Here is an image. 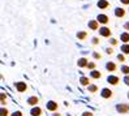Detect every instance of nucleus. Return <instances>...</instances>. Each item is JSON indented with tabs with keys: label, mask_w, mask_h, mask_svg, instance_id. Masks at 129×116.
<instances>
[{
	"label": "nucleus",
	"mask_w": 129,
	"mask_h": 116,
	"mask_svg": "<svg viewBox=\"0 0 129 116\" xmlns=\"http://www.w3.org/2000/svg\"><path fill=\"white\" fill-rule=\"evenodd\" d=\"M116 110L120 112V113H128L129 112V104H119L116 107Z\"/></svg>",
	"instance_id": "f257e3e1"
},
{
	"label": "nucleus",
	"mask_w": 129,
	"mask_h": 116,
	"mask_svg": "<svg viewBox=\"0 0 129 116\" xmlns=\"http://www.w3.org/2000/svg\"><path fill=\"white\" fill-rule=\"evenodd\" d=\"M99 33H101V35H103V37H111V30L107 29V27H102V29L99 30Z\"/></svg>",
	"instance_id": "f03ea898"
},
{
	"label": "nucleus",
	"mask_w": 129,
	"mask_h": 116,
	"mask_svg": "<svg viewBox=\"0 0 129 116\" xmlns=\"http://www.w3.org/2000/svg\"><path fill=\"white\" fill-rule=\"evenodd\" d=\"M98 22H101V24H107L108 17L106 16V14H99V16H98Z\"/></svg>",
	"instance_id": "7ed1b4c3"
},
{
	"label": "nucleus",
	"mask_w": 129,
	"mask_h": 116,
	"mask_svg": "<svg viewBox=\"0 0 129 116\" xmlns=\"http://www.w3.org/2000/svg\"><path fill=\"white\" fill-rule=\"evenodd\" d=\"M16 89H17L20 93L25 91V90H26V83H24V82H18V83H16Z\"/></svg>",
	"instance_id": "20e7f679"
},
{
	"label": "nucleus",
	"mask_w": 129,
	"mask_h": 116,
	"mask_svg": "<svg viewBox=\"0 0 129 116\" xmlns=\"http://www.w3.org/2000/svg\"><path fill=\"white\" fill-rule=\"evenodd\" d=\"M30 113H31V116H41L42 115V110H41L39 107H34Z\"/></svg>",
	"instance_id": "39448f33"
},
{
	"label": "nucleus",
	"mask_w": 129,
	"mask_h": 116,
	"mask_svg": "<svg viewBox=\"0 0 129 116\" xmlns=\"http://www.w3.org/2000/svg\"><path fill=\"white\" fill-rule=\"evenodd\" d=\"M111 95H112V91L110 89H103L102 90V97L103 98H111Z\"/></svg>",
	"instance_id": "423d86ee"
},
{
	"label": "nucleus",
	"mask_w": 129,
	"mask_h": 116,
	"mask_svg": "<svg viewBox=\"0 0 129 116\" xmlns=\"http://www.w3.org/2000/svg\"><path fill=\"white\" fill-rule=\"evenodd\" d=\"M47 110H50V111L57 110V104H56L55 102H48V103H47Z\"/></svg>",
	"instance_id": "0eeeda50"
},
{
	"label": "nucleus",
	"mask_w": 129,
	"mask_h": 116,
	"mask_svg": "<svg viewBox=\"0 0 129 116\" xmlns=\"http://www.w3.org/2000/svg\"><path fill=\"white\" fill-rule=\"evenodd\" d=\"M107 81L110 83H112V85H117L119 83V78H117V77H115V76H110L108 78H107Z\"/></svg>",
	"instance_id": "6e6552de"
},
{
	"label": "nucleus",
	"mask_w": 129,
	"mask_h": 116,
	"mask_svg": "<svg viewBox=\"0 0 129 116\" xmlns=\"http://www.w3.org/2000/svg\"><path fill=\"white\" fill-rule=\"evenodd\" d=\"M38 102H39V99H38L37 97H31V98H29V100H27V104L35 106V104H38Z\"/></svg>",
	"instance_id": "1a4fd4ad"
},
{
	"label": "nucleus",
	"mask_w": 129,
	"mask_h": 116,
	"mask_svg": "<svg viewBox=\"0 0 129 116\" xmlns=\"http://www.w3.org/2000/svg\"><path fill=\"white\" fill-rule=\"evenodd\" d=\"M98 7H99V8H102V9L107 8V7H108V2H107V0H99V3H98Z\"/></svg>",
	"instance_id": "9d476101"
},
{
	"label": "nucleus",
	"mask_w": 129,
	"mask_h": 116,
	"mask_svg": "<svg viewBox=\"0 0 129 116\" xmlns=\"http://www.w3.org/2000/svg\"><path fill=\"white\" fill-rule=\"evenodd\" d=\"M115 14H116L117 17H124V16H125V11H124L123 8H117L116 12H115Z\"/></svg>",
	"instance_id": "9b49d317"
},
{
	"label": "nucleus",
	"mask_w": 129,
	"mask_h": 116,
	"mask_svg": "<svg viewBox=\"0 0 129 116\" xmlns=\"http://www.w3.org/2000/svg\"><path fill=\"white\" fill-rule=\"evenodd\" d=\"M89 26H90V29L96 30L98 29V21H90L89 22Z\"/></svg>",
	"instance_id": "f8f14e48"
},
{
	"label": "nucleus",
	"mask_w": 129,
	"mask_h": 116,
	"mask_svg": "<svg viewBox=\"0 0 129 116\" xmlns=\"http://www.w3.org/2000/svg\"><path fill=\"white\" fill-rule=\"evenodd\" d=\"M86 65H87V60L86 59H80L78 60V67L82 68V67H86Z\"/></svg>",
	"instance_id": "ddd939ff"
},
{
	"label": "nucleus",
	"mask_w": 129,
	"mask_h": 116,
	"mask_svg": "<svg viewBox=\"0 0 129 116\" xmlns=\"http://www.w3.org/2000/svg\"><path fill=\"white\" fill-rule=\"evenodd\" d=\"M106 68H107V71H111V72H113V71H115V69H116V65L113 64V63H108V64H107V67H106Z\"/></svg>",
	"instance_id": "4468645a"
},
{
	"label": "nucleus",
	"mask_w": 129,
	"mask_h": 116,
	"mask_svg": "<svg viewBox=\"0 0 129 116\" xmlns=\"http://www.w3.org/2000/svg\"><path fill=\"white\" fill-rule=\"evenodd\" d=\"M91 77L93 78H101L102 74H101V72H98V71H93L91 72Z\"/></svg>",
	"instance_id": "2eb2a0df"
},
{
	"label": "nucleus",
	"mask_w": 129,
	"mask_h": 116,
	"mask_svg": "<svg viewBox=\"0 0 129 116\" xmlns=\"http://www.w3.org/2000/svg\"><path fill=\"white\" fill-rule=\"evenodd\" d=\"M80 82H81L82 85H85V86H86V85H89V83H90L89 78H86V77H82V78L80 80Z\"/></svg>",
	"instance_id": "dca6fc26"
},
{
	"label": "nucleus",
	"mask_w": 129,
	"mask_h": 116,
	"mask_svg": "<svg viewBox=\"0 0 129 116\" xmlns=\"http://www.w3.org/2000/svg\"><path fill=\"white\" fill-rule=\"evenodd\" d=\"M121 41H123V42H129V34L124 33L123 35H121Z\"/></svg>",
	"instance_id": "f3484780"
},
{
	"label": "nucleus",
	"mask_w": 129,
	"mask_h": 116,
	"mask_svg": "<svg viewBox=\"0 0 129 116\" xmlns=\"http://www.w3.org/2000/svg\"><path fill=\"white\" fill-rule=\"evenodd\" d=\"M121 51L124 53H129V44H124L123 47H121Z\"/></svg>",
	"instance_id": "a211bd4d"
},
{
	"label": "nucleus",
	"mask_w": 129,
	"mask_h": 116,
	"mask_svg": "<svg viewBox=\"0 0 129 116\" xmlns=\"http://www.w3.org/2000/svg\"><path fill=\"white\" fill-rule=\"evenodd\" d=\"M78 39H85V37H86V33L85 32H81V33H78Z\"/></svg>",
	"instance_id": "6ab92c4d"
},
{
	"label": "nucleus",
	"mask_w": 129,
	"mask_h": 116,
	"mask_svg": "<svg viewBox=\"0 0 129 116\" xmlns=\"http://www.w3.org/2000/svg\"><path fill=\"white\" fill-rule=\"evenodd\" d=\"M89 90L91 91V93H95V91L98 90V88L95 86V85H90V86H89Z\"/></svg>",
	"instance_id": "aec40b11"
},
{
	"label": "nucleus",
	"mask_w": 129,
	"mask_h": 116,
	"mask_svg": "<svg viewBox=\"0 0 129 116\" xmlns=\"http://www.w3.org/2000/svg\"><path fill=\"white\" fill-rule=\"evenodd\" d=\"M121 72H123V73H125V74H129V67H123V68H121Z\"/></svg>",
	"instance_id": "412c9836"
},
{
	"label": "nucleus",
	"mask_w": 129,
	"mask_h": 116,
	"mask_svg": "<svg viewBox=\"0 0 129 116\" xmlns=\"http://www.w3.org/2000/svg\"><path fill=\"white\" fill-rule=\"evenodd\" d=\"M7 113H8L7 108H2V115H3V116H7Z\"/></svg>",
	"instance_id": "4be33fe9"
},
{
	"label": "nucleus",
	"mask_w": 129,
	"mask_h": 116,
	"mask_svg": "<svg viewBox=\"0 0 129 116\" xmlns=\"http://www.w3.org/2000/svg\"><path fill=\"white\" fill-rule=\"evenodd\" d=\"M87 67H89L90 69H94V68H95V64H94V63H89V64H87Z\"/></svg>",
	"instance_id": "5701e85b"
},
{
	"label": "nucleus",
	"mask_w": 129,
	"mask_h": 116,
	"mask_svg": "<svg viewBox=\"0 0 129 116\" xmlns=\"http://www.w3.org/2000/svg\"><path fill=\"white\" fill-rule=\"evenodd\" d=\"M117 59H119L120 61H124V60H125V57H124L123 55H119V56H117Z\"/></svg>",
	"instance_id": "b1692460"
},
{
	"label": "nucleus",
	"mask_w": 129,
	"mask_h": 116,
	"mask_svg": "<svg viewBox=\"0 0 129 116\" xmlns=\"http://www.w3.org/2000/svg\"><path fill=\"white\" fill-rule=\"evenodd\" d=\"M124 81H125V83H126L128 86H129V74H128V76L125 77V80H124Z\"/></svg>",
	"instance_id": "393cba45"
},
{
	"label": "nucleus",
	"mask_w": 129,
	"mask_h": 116,
	"mask_svg": "<svg viewBox=\"0 0 129 116\" xmlns=\"http://www.w3.org/2000/svg\"><path fill=\"white\" fill-rule=\"evenodd\" d=\"M12 116H22V113H21L20 111H17V112H14V113H13Z\"/></svg>",
	"instance_id": "a878e982"
},
{
	"label": "nucleus",
	"mask_w": 129,
	"mask_h": 116,
	"mask_svg": "<svg viewBox=\"0 0 129 116\" xmlns=\"http://www.w3.org/2000/svg\"><path fill=\"white\" fill-rule=\"evenodd\" d=\"M83 116H93V113L91 112H85V113H83Z\"/></svg>",
	"instance_id": "bb28decb"
},
{
	"label": "nucleus",
	"mask_w": 129,
	"mask_h": 116,
	"mask_svg": "<svg viewBox=\"0 0 129 116\" xmlns=\"http://www.w3.org/2000/svg\"><path fill=\"white\" fill-rule=\"evenodd\" d=\"M94 57L95 59H101V55H99V53H94Z\"/></svg>",
	"instance_id": "cd10ccee"
},
{
	"label": "nucleus",
	"mask_w": 129,
	"mask_h": 116,
	"mask_svg": "<svg viewBox=\"0 0 129 116\" xmlns=\"http://www.w3.org/2000/svg\"><path fill=\"white\" fill-rule=\"evenodd\" d=\"M4 102H5V97H4V94H2V103L4 104Z\"/></svg>",
	"instance_id": "c85d7f7f"
},
{
	"label": "nucleus",
	"mask_w": 129,
	"mask_h": 116,
	"mask_svg": "<svg viewBox=\"0 0 129 116\" xmlns=\"http://www.w3.org/2000/svg\"><path fill=\"white\" fill-rule=\"evenodd\" d=\"M121 3L123 4H129V0H121Z\"/></svg>",
	"instance_id": "c756f323"
},
{
	"label": "nucleus",
	"mask_w": 129,
	"mask_h": 116,
	"mask_svg": "<svg viewBox=\"0 0 129 116\" xmlns=\"http://www.w3.org/2000/svg\"><path fill=\"white\" fill-rule=\"evenodd\" d=\"M93 43H94V44H98V38H94V39H93Z\"/></svg>",
	"instance_id": "7c9ffc66"
},
{
	"label": "nucleus",
	"mask_w": 129,
	"mask_h": 116,
	"mask_svg": "<svg viewBox=\"0 0 129 116\" xmlns=\"http://www.w3.org/2000/svg\"><path fill=\"white\" fill-rule=\"evenodd\" d=\"M112 52H113V51H112L111 48H107V53H108V55H111V53H112Z\"/></svg>",
	"instance_id": "2f4dec72"
},
{
	"label": "nucleus",
	"mask_w": 129,
	"mask_h": 116,
	"mask_svg": "<svg viewBox=\"0 0 129 116\" xmlns=\"http://www.w3.org/2000/svg\"><path fill=\"white\" fill-rule=\"evenodd\" d=\"M111 43H112V44H116V43H117V41H116V39H112V42H111Z\"/></svg>",
	"instance_id": "473e14b6"
},
{
	"label": "nucleus",
	"mask_w": 129,
	"mask_h": 116,
	"mask_svg": "<svg viewBox=\"0 0 129 116\" xmlns=\"http://www.w3.org/2000/svg\"><path fill=\"white\" fill-rule=\"evenodd\" d=\"M125 29H128V30H129V22H128V24H125Z\"/></svg>",
	"instance_id": "72a5a7b5"
},
{
	"label": "nucleus",
	"mask_w": 129,
	"mask_h": 116,
	"mask_svg": "<svg viewBox=\"0 0 129 116\" xmlns=\"http://www.w3.org/2000/svg\"><path fill=\"white\" fill-rule=\"evenodd\" d=\"M54 116H60V115H59V113H55V115H54Z\"/></svg>",
	"instance_id": "f704fd0d"
},
{
	"label": "nucleus",
	"mask_w": 129,
	"mask_h": 116,
	"mask_svg": "<svg viewBox=\"0 0 129 116\" xmlns=\"http://www.w3.org/2000/svg\"><path fill=\"white\" fill-rule=\"evenodd\" d=\"M128 98H129V94H128Z\"/></svg>",
	"instance_id": "c9c22d12"
}]
</instances>
